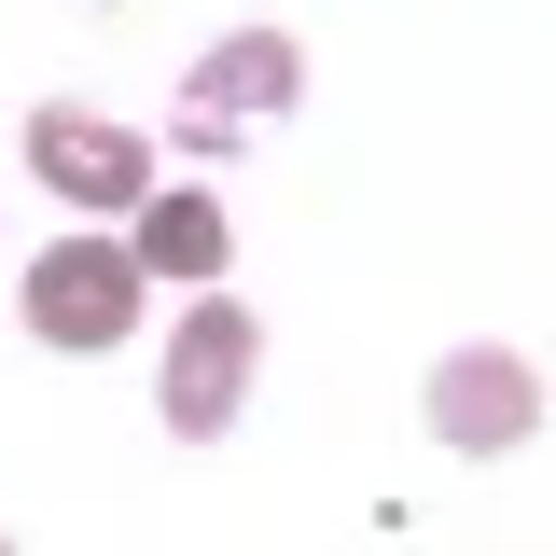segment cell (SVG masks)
<instances>
[{"label":"cell","mask_w":556,"mask_h":556,"mask_svg":"<svg viewBox=\"0 0 556 556\" xmlns=\"http://www.w3.org/2000/svg\"><path fill=\"white\" fill-rule=\"evenodd\" d=\"M139 306H153V278H139L126 237H56V251L28 265V334L70 348V362L126 348V334H139Z\"/></svg>","instance_id":"6da1fadb"},{"label":"cell","mask_w":556,"mask_h":556,"mask_svg":"<svg viewBox=\"0 0 556 556\" xmlns=\"http://www.w3.org/2000/svg\"><path fill=\"white\" fill-rule=\"evenodd\" d=\"M251 362H265V320L208 278L195 306H181V334H167V390H153V404H167V431H181V445H223V431H237V404H251Z\"/></svg>","instance_id":"7a4b0ae2"},{"label":"cell","mask_w":556,"mask_h":556,"mask_svg":"<svg viewBox=\"0 0 556 556\" xmlns=\"http://www.w3.org/2000/svg\"><path fill=\"white\" fill-rule=\"evenodd\" d=\"M306 98V42H278V28H223L195 70H181V139L195 153H237L251 126H278Z\"/></svg>","instance_id":"3957f363"},{"label":"cell","mask_w":556,"mask_h":556,"mask_svg":"<svg viewBox=\"0 0 556 556\" xmlns=\"http://www.w3.org/2000/svg\"><path fill=\"white\" fill-rule=\"evenodd\" d=\"M28 167H42L70 208H98V223H126V208L153 195V139L112 126V112H84V98H42V112H28Z\"/></svg>","instance_id":"277c9868"},{"label":"cell","mask_w":556,"mask_h":556,"mask_svg":"<svg viewBox=\"0 0 556 556\" xmlns=\"http://www.w3.org/2000/svg\"><path fill=\"white\" fill-rule=\"evenodd\" d=\"M529 431H543V376L515 348H445L431 362V445L445 459H515Z\"/></svg>","instance_id":"5b68a950"},{"label":"cell","mask_w":556,"mask_h":556,"mask_svg":"<svg viewBox=\"0 0 556 556\" xmlns=\"http://www.w3.org/2000/svg\"><path fill=\"white\" fill-rule=\"evenodd\" d=\"M139 278H223L237 265V237H223V195H195V181H167V195H139Z\"/></svg>","instance_id":"8992f818"},{"label":"cell","mask_w":556,"mask_h":556,"mask_svg":"<svg viewBox=\"0 0 556 556\" xmlns=\"http://www.w3.org/2000/svg\"><path fill=\"white\" fill-rule=\"evenodd\" d=\"M0 556H14V543H0Z\"/></svg>","instance_id":"52a82bcc"}]
</instances>
